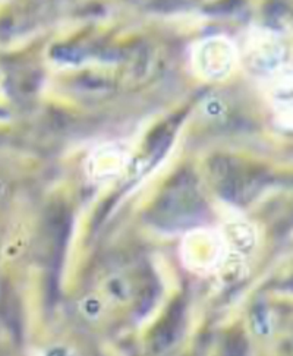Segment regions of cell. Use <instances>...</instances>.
Masks as SVG:
<instances>
[{
    "mask_svg": "<svg viewBox=\"0 0 293 356\" xmlns=\"http://www.w3.org/2000/svg\"><path fill=\"white\" fill-rule=\"evenodd\" d=\"M238 60V49L223 35L207 37L191 50L192 71L204 81L226 79L233 72Z\"/></svg>",
    "mask_w": 293,
    "mask_h": 356,
    "instance_id": "obj_1",
    "label": "cell"
},
{
    "mask_svg": "<svg viewBox=\"0 0 293 356\" xmlns=\"http://www.w3.org/2000/svg\"><path fill=\"white\" fill-rule=\"evenodd\" d=\"M283 41L270 30H254L246 38L244 59L249 70L264 81L285 70L290 63L286 62Z\"/></svg>",
    "mask_w": 293,
    "mask_h": 356,
    "instance_id": "obj_2",
    "label": "cell"
},
{
    "mask_svg": "<svg viewBox=\"0 0 293 356\" xmlns=\"http://www.w3.org/2000/svg\"><path fill=\"white\" fill-rule=\"evenodd\" d=\"M269 99L276 118L280 125L290 128L292 125V70L286 66L274 76L266 81Z\"/></svg>",
    "mask_w": 293,
    "mask_h": 356,
    "instance_id": "obj_3",
    "label": "cell"
}]
</instances>
